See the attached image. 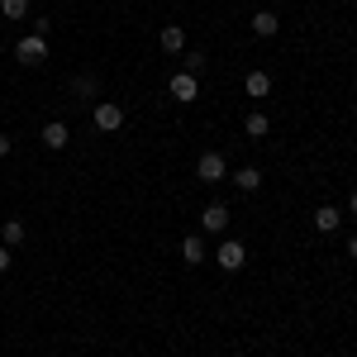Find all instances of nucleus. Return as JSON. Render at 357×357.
<instances>
[{
  "instance_id": "obj_19",
  "label": "nucleus",
  "mask_w": 357,
  "mask_h": 357,
  "mask_svg": "<svg viewBox=\"0 0 357 357\" xmlns=\"http://www.w3.org/2000/svg\"><path fill=\"white\" fill-rule=\"evenodd\" d=\"M10 262H15V257H10V248H5V243H0V276H5V272H10Z\"/></svg>"
},
{
  "instance_id": "obj_1",
  "label": "nucleus",
  "mask_w": 357,
  "mask_h": 357,
  "mask_svg": "<svg viewBox=\"0 0 357 357\" xmlns=\"http://www.w3.org/2000/svg\"><path fill=\"white\" fill-rule=\"evenodd\" d=\"M15 57H20L24 67H38V62H48V38H43V33H24V38L15 43Z\"/></svg>"
},
{
  "instance_id": "obj_20",
  "label": "nucleus",
  "mask_w": 357,
  "mask_h": 357,
  "mask_svg": "<svg viewBox=\"0 0 357 357\" xmlns=\"http://www.w3.org/2000/svg\"><path fill=\"white\" fill-rule=\"evenodd\" d=\"M10 148H15V143H10V134H0V158H10Z\"/></svg>"
},
{
  "instance_id": "obj_2",
  "label": "nucleus",
  "mask_w": 357,
  "mask_h": 357,
  "mask_svg": "<svg viewBox=\"0 0 357 357\" xmlns=\"http://www.w3.org/2000/svg\"><path fill=\"white\" fill-rule=\"evenodd\" d=\"M215 262H220L224 272H243V262H248V248L238 243V238H224V243L215 248Z\"/></svg>"
},
{
  "instance_id": "obj_6",
  "label": "nucleus",
  "mask_w": 357,
  "mask_h": 357,
  "mask_svg": "<svg viewBox=\"0 0 357 357\" xmlns=\"http://www.w3.org/2000/svg\"><path fill=\"white\" fill-rule=\"evenodd\" d=\"M72 143V129L62 124V119H53V124H43V148H53V153H62Z\"/></svg>"
},
{
  "instance_id": "obj_9",
  "label": "nucleus",
  "mask_w": 357,
  "mask_h": 357,
  "mask_svg": "<svg viewBox=\"0 0 357 357\" xmlns=\"http://www.w3.org/2000/svg\"><path fill=\"white\" fill-rule=\"evenodd\" d=\"M158 43H162V53H181V48H186V29H181V24H167L162 33H158Z\"/></svg>"
},
{
  "instance_id": "obj_18",
  "label": "nucleus",
  "mask_w": 357,
  "mask_h": 357,
  "mask_svg": "<svg viewBox=\"0 0 357 357\" xmlns=\"http://www.w3.org/2000/svg\"><path fill=\"white\" fill-rule=\"evenodd\" d=\"M200 67H205V53H200V48H191V57H186V67H181V72H191V77H195Z\"/></svg>"
},
{
  "instance_id": "obj_22",
  "label": "nucleus",
  "mask_w": 357,
  "mask_h": 357,
  "mask_svg": "<svg viewBox=\"0 0 357 357\" xmlns=\"http://www.w3.org/2000/svg\"><path fill=\"white\" fill-rule=\"evenodd\" d=\"M348 210H353V215H357V191H353V195H348Z\"/></svg>"
},
{
  "instance_id": "obj_21",
  "label": "nucleus",
  "mask_w": 357,
  "mask_h": 357,
  "mask_svg": "<svg viewBox=\"0 0 357 357\" xmlns=\"http://www.w3.org/2000/svg\"><path fill=\"white\" fill-rule=\"evenodd\" d=\"M348 257H353V262H357V234H353V238H348Z\"/></svg>"
},
{
  "instance_id": "obj_17",
  "label": "nucleus",
  "mask_w": 357,
  "mask_h": 357,
  "mask_svg": "<svg viewBox=\"0 0 357 357\" xmlns=\"http://www.w3.org/2000/svg\"><path fill=\"white\" fill-rule=\"evenodd\" d=\"M72 91H77L82 100H96V77H77V82H72Z\"/></svg>"
},
{
  "instance_id": "obj_10",
  "label": "nucleus",
  "mask_w": 357,
  "mask_h": 357,
  "mask_svg": "<svg viewBox=\"0 0 357 357\" xmlns=\"http://www.w3.org/2000/svg\"><path fill=\"white\" fill-rule=\"evenodd\" d=\"M181 257H186L191 267H200V262H205V238H200V234H186V238H181Z\"/></svg>"
},
{
  "instance_id": "obj_12",
  "label": "nucleus",
  "mask_w": 357,
  "mask_h": 357,
  "mask_svg": "<svg viewBox=\"0 0 357 357\" xmlns=\"http://www.w3.org/2000/svg\"><path fill=\"white\" fill-rule=\"evenodd\" d=\"M229 181H234L238 191H257V186H262V172H257V167H238Z\"/></svg>"
},
{
  "instance_id": "obj_15",
  "label": "nucleus",
  "mask_w": 357,
  "mask_h": 357,
  "mask_svg": "<svg viewBox=\"0 0 357 357\" xmlns=\"http://www.w3.org/2000/svg\"><path fill=\"white\" fill-rule=\"evenodd\" d=\"M0 238H5V248L24 243V224H20V220H5V224H0Z\"/></svg>"
},
{
  "instance_id": "obj_16",
  "label": "nucleus",
  "mask_w": 357,
  "mask_h": 357,
  "mask_svg": "<svg viewBox=\"0 0 357 357\" xmlns=\"http://www.w3.org/2000/svg\"><path fill=\"white\" fill-rule=\"evenodd\" d=\"M0 15H5V20H24L29 0H0Z\"/></svg>"
},
{
  "instance_id": "obj_11",
  "label": "nucleus",
  "mask_w": 357,
  "mask_h": 357,
  "mask_svg": "<svg viewBox=\"0 0 357 357\" xmlns=\"http://www.w3.org/2000/svg\"><path fill=\"white\" fill-rule=\"evenodd\" d=\"M276 29H281V20H276L272 10H257V15H252V33H257V38H272Z\"/></svg>"
},
{
  "instance_id": "obj_8",
  "label": "nucleus",
  "mask_w": 357,
  "mask_h": 357,
  "mask_svg": "<svg viewBox=\"0 0 357 357\" xmlns=\"http://www.w3.org/2000/svg\"><path fill=\"white\" fill-rule=\"evenodd\" d=\"M200 224H205L210 234H224V229H229V210H224L220 200H215V205H205V215H200Z\"/></svg>"
},
{
  "instance_id": "obj_5",
  "label": "nucleus",
  "mask_w": 357,
  "mask_h": 357,
  "mask_svg": "<svg viewBox=\"0 0 357 357\" xmlns=\"http://www.w3.org/2000/svg\"><path fill=\"white\" fill-rule=\"evenodd\" d=\"M91 114H96V129H100V134H114V129L124 124V110H119L114 100H100V105H96Z\"/></svg>"
},
{
  "instance_id": "obj_4",
  "label": "nucleus",
  "mask_w": 357,
  "mask_h": 357,
  "mask_svg": "<svg viewBox=\"0 0 357 357\" xmlns=\"http://www.w3.org/2000/svg\"><path fill=\"white\" fill-rule=\"evenodd\" d=\"M167 91H172V100H176V105H195V96H200V82H195L191 72H176V77L167 82Z\"/></svg>"
},
{
  "instance_id": "obj_13",
  "label": "nucleus",
  "mask_w": 357,
  "mask_h": 357,
  "mask_svg": "<svg viewBox=\"0 0 357 357\" xmlns=\"http://www.w3.org/2000/svg\"><path fill=\"white\" fill-rule=\"evenodd\" d=\"M248 96H252V100H262V96H267V91H272V77H267V72H248Z\"/></svg>"
},
{
  "instance_id": "obj_7",
  "label": "nucleus",
  "mask_w": 357,
  "mask_h": 357,
  "mask_svg": "<svg viewBox=\"0 0 357 357\" xmlns=\"http://www.w3.org/2000/svg\"><path fill=\"white\" fill-rule=\"evenodd\" d=\"M338 224H343V210H338V205H319V210H314V229H319V234H338Z\"/></svg>"
},
{
  "instance_id": "obj_3",
  "label": "nucleus",
  "mask_w": 357,
  "mask_h": 357,
  "mask_svg": "<svg viewBox=\"0 0 357 357\" xmlns=\"http://www.w3.org/2000/svg\"><path fill=\"white\" fill-rule=\"evenodd\" d=\"M195 176H200L205 186H215V181H224V176H229V162H224L220 153H200V162H195Z\"/></svg>"
},
{
  "instance_id": "obj_14",
  "label": "nucleus",
  "mask_w": 357,
  "mask_h": 357,
  "mask_svg": "<svg viewBox=\"0 0 357 357\" xmlns=\"http://www.w3.org/2000/svg\"><path fill=\"white\" fill-rule=\"evenodd\" d=\"M243 129H248V138H267V129H272V119H267L262 110H252V114L243 119Z\"/></svg>"
}]
</instances>
